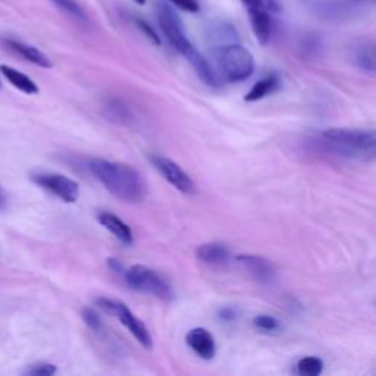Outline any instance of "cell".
Returning <instances> with one entry per match:
<instances>
[{"label": "cell", "mask_w": 376, "mask_h": 376, "mask_svg": "<svg viewBox=\"0 0 376 376\" xmlns=\"http://www.w3.org/2000/svg\"><path fill=\"white\" fill-rule=\"evenodd\" d=\"M87 167L116 199L125 203H140L146 199L147 183L136 167L100 158L90 159Z\"/></svg>", "instance_id": "6da1fadb"}, {"label": "cell", "mask_w": 376, "mask_h": 376, "mask_svg": "<svg viewBox=\"0 0 376 376\" xmlns=\"http://www.w3.org/2000/svg\"><path fill=\"white\" fill-rule=\"evenodd\" d=\"M319 145L336 156L370 162L376 154V134L373 129L329 128L319 134Z\"/></svg>", "instance_id": "7a4b0ae2"}, {"label": "cell", "mask_w": 376, "mask_h": 376, "mask_svg": "<svg viewBox=\"0 0 376 376\" xmlns=\"http://www.w3.org/2000/svg\"><path fill=\"white\" fill-rule=\"evenodd\" d=\"M220 75L229 83H241L252 76L254 71V58L250 51L240 44H225L215 51Z\"/></svg>", "instance_id": "3957f363"}, {"label": "cell", "mask_w": 376, "mask_h": 376, "mask_svg": "<svg viewBox=\"0 0 376 376\" xmlns=\"http://www.w3.org/2000/svg\"><path fill=\"white\" fill-rule=\"evenodd\" d=\"M125 282L129 288L138 293L149 294L159 298L162 302L174 300V290L156 270L150 269L145 265H133L131 268L125 269L124 272Z\"/></svg>", "instance_id": "277c9868"}, {"label": "cell", "mask_w": 376, "mask_h": 376, "mask_svg": "<svg viewBox=\"0 0 376 376\" xmlns=\"http://www.w3.org/2000/svg\"><path fill=\"white\" fill-rule=\"evenodd\" d=\"M96 304L105 310L106 313L115 316L116 319H120L122 325L134 335V338L145 347L146 350H152L153 347V338L145 325V322H141L131 310L128 309V306L120 300H113V298H106V297H100L96 300Z\"/></svg>", "instance_id": "5b68a950"}, {"label": "cell", "mask_w": 376, "mask_h": 376, "mask_svg": "<svg viewBox=\"0 0 376 376\" xmlns=\"http://www.w3.org/2000/svg\"><path fill=\"white\" fill-rule=\"evenodd\" d=\"M33 183L55 194L65 203H75L80 197V186L76 181L54 172H37L31 175Z\"/></svg>", "instance_id": "8992f818"}, {"label": "cell", "mask_w": 376, "mask_h": 376, "mask_svg": "<svg viewBox=\"0 0 376 376\" xmlns=\"http://www.w3.org/2000/svg\"><path fill=\"white\" fill-rule=\"evenodd\" d=\"M150 161L153 166L158 170V172L178 191L184 194H194L197 191L196 183L191 179V177L172 159L154 154V156L150 158Z\"/></svg>", "instance_id": "52a82bcc"}, {"label": "cell", "mask_w": 376, "mask_h": 376, "mask_svg": "<svg viewBox=\"0 0 376 376\" xmlns=\"http://www.w3.org/2000/svg\"><path fill=\"white\" fill-rule=\"evenodd\" d=\"M159 24H161L163 34L166 35L167 40H170V43L179 51L181 55H186L187 51L193 47V44L184 33L183 22H181L179 17L170 6H166V5L161 6Z\"/></svg>", "instance_id": "ba28073f"}, {"label": "cell", "mask_w": 376, "mask_h": 376, "mask_svg": "<svg viewBox=\"0 0 376 376\" xmlns=\"http://www.w3.org/2000/svg\"><path fill=\"white\" fill-rule=\"evenodd\" d=\"M236 261L257 282L272 284L277 279V269L274 263L263 256L240 254L237 256Z\"/></svg>", "instance_id": "9c48e42d"}, {"label": "cell", "mask_w": 376, "mask_h": 376, "mask_svg": "<svg viewBox=\"0 0 376 376\" xmlns=\"http://www.w3.org/2000/svg\"><path fill=\"white\" fill-rule=\"evenodd\" d=\"M187 345L203 360H212L216 354L213 335L204 328H194L186 336Z\"/></svg>", "instance_id": "30bf717a"}, {"label": "cell", "mask_w": 376, "mask_h": 376, "mask_svg": "<svg viewBox=\"0 0 376 376\" xmlns=\"http://www.w3.org/2000/svg\"><path fill=\"white\" fill-rule=\"evenodd\" d=\"M196 256L200 262L213 268L227 266L231 261V252L228 249V245L222 243L202 244L196 250Z\"/></svg>", "instance_id": "8fae6325"}, {"label": "cell", "mask_w": 376, "mask_h": 376, "mask_svg": "<svg viewBox=\"0 0 376 376\" xmlns=\"http://www.w3.org/2000/svg\"><path fill=\"white\" fill-rule=\"evenodd\" d=\"M190 63L191 67L196 71V74L199 75V79L211 87H218L220 84V79L218 72L212 68V65L207 62V59L197 51L196 47H191L186 55H183Z\"/></svg>", "instance_id": "7c38bea8"}, {"label": "cell", "mask_w": 376, "mask_h": 376, "mask_svg": "<svg viewBox=\"0 0 376 376\" xmlns=\"http://www.w3.org/2000/svg\"><path fill=\"white\" fill-rule=\"evenodd\" d=\"M97 220L101 227H105L111 234L115 238H118L122 244L131 245L134 243L133 229L129 228V225H126L121 218H118L111 212H99Z\"/></svg>", "instance_id": "4fadbf2b"}, {"label": "cell", "mask_w": 376, "mask_h": 376, "mask_svg": "<svg viewBox=\"0 0 376 376\" xmlns=\"http://www.w3.org/2000/svg\"><path fill=\"white\" fill-rule=\"evenodd\" d=\"M3 44L9 50L15 51L17 55H19L21 58H24L25 60H28V62L37 65V67H42V68H51V67H54V63H51V60L49 59V56L44 55L42 50H38L34 46L25 44V43L18 42V40H12V38H5Z\"/></svg>", "instance_id": "5bb4252c"}, {"label": "cell", "mask_w": 376, "mask_h": 376, "mask_svg": "<svg viewBox=\"0 0 376 376\" xmlns=\"http://www.w3.org/2000/svg\"><path fill=\"white\" fill-rule=\"evenodd\" d=\"M249 15H250V22H252V28L253 33L257 38V42L261 44H268L270 40V34H272V21L269 17V12L263 9H249Z\"/></svg>", "instance_id": "9a60e30c"}, {"label": "cell", "mask_w": 376, "mask_h": 376, "mask_svg": "<svg viewBox=\"0 0 376 376\" xmlns=\"http://www.w3.org/2000/svg\"><path fill=\"white\" fill-rule=\"evenodd\" d=\"M0 72H2L5 79L15 88H18L19 92H22L25 95H37L38 93V85L30 79L28 75L19 72L15 68L8 67V65H0Z\"/></svg>", "instance_id": "2e32d148"}, {"label": "cell", "mask_w": 376, "mask_h": 376, "mask_svg": "<svg viewBox=\"0 0 376 376\" xmlns=\"http://www.w3.org/2000/svg\"><path fill=\"white\" fill-rule=\"evenodd\" d=\"M279 87V79L277 75H268L265 79L259 80L253 87L250 92L244 96L245 101H257L262 100L265 97H268L269 95L275 93Z\"/></svg>", "instance_id": "e0dca14e"}, {"label": "cell", "mask_w": 376, "mask_h": 376, "mask_svg": "<svg viewBox=\"0 0 376 376\" xmlns=\"http://www.w3.org/2000/svg\"><path fill=\"white\" fill-rule=\"evenodd\" d=\"M354 63L357 67L368 72L369 75L375 74V49L372 43H361L354 49Z\"/></svg>", "instance_id": "ac0fdd59"}, {"label": "cell", "mask_w": 376, "mask_h": 376, "mask_svg": "<svg viewBox=\"0 0 376 376\" xmlns=\"http://www.w3.org/2000/svg\"><path fill=\"white\" fill-rule=\"evenodd\" d=\"M49 2L76 21H80V22L88 21L85 10L79 2H76V0H49Z\"/></svg>", "instance_id": "d6986e66"}, {"label": "cell", "mask_w": 376, "mask_h": 376, "mask_svg": "<svg viewBox=\"0 0 376 376\" xmlns=\"http://www.w3.org/2000/svg\"><path fill=\"white\" fill-rule=\"evenodd\" d=\"M325 363L320 357L307 356L298 360L297 363V373L302 376H319L323 372Z\"/></svg>", "instance_id": "ffe728a7"}, {"label": "cell", "mask_w": 376, "mask_h": 376, "mask_svg": "<svg viewBox=\"0 0 376 376\" xmlns=\"http://www.w3.org/2000/svg\"><path fill=\"white\" fill-rule=\"evenodd\" d=\"M108 115H109V120H113L115 122L118 124H129L131 122V111H129L125 105H122V103L120 100H113L111 103H108Z\"/></svg>", "instance_id": "44dd1931"}, {"label": "cell", "mask_w": 376, "mask_h": 376, "mask_svg": "<svg viewBox=\"0 0 376 376\" xmlns=\"http://www.w3.org/2000/svg\"><path fill=\"white\" fill-rule=\"evenodd\" d=\"M253 325L257 328V329H261L263 332H275L279 329V322L277 318L274 316H270V315H259L253 319Z\"/></svg>", "instance_id": "7402d4cb"}, {"label": "cell", "mask_w": 376, "mask_h": 376, "mask_svg": "<svg viewBox=\"0 0 376 376\" xmlns=\"http://www.w3.org/2000/svg\"><path fill=\"white\" fill-rule=\"evenodd\" d=\"M58 372V368L51 363H34L27 370H25V375H31V376H50L55 375Z\"/></svg>", "instance_id": "603a6c76"}, {"label": "cell", "mask_w": 376, "mask_h": 376, "mask_svg": "<svg viewBox=\"0 0 376 376\" xmlns=\"http://www.w3.org/2000/svg\"><path fill=\"white\" fill-rule=\"evenodd\" d=\"M243 3L247 9H263L268 12H278L279 5L277 0H243Z\"/></svg>", "instance_id": "cb8c5ba5"}, {"label": "cell", "mask_w": 376, "mask_h": 376, "mask_svg": "<svg viewBox=\"0 0 376 376\" xmlns=\"http://www.w3.org/2000/svg\"><path fill=\"white\" fill-rule=\"evenodd\" d=\"M83 320L85 322V325L90 328V329H93L96 332L101 331L103 328V323H101V319L99 318V315L95 312L93 309H84L83 310Z\"/></svg>", "instance_id": "d4e9b609"}, {"label": "cell", "mask_w": 376, "mask_h": 376, "mask_svg": "<svg viewBox=\"0 0 376 376\" xmlns=\"http://www.w3.org/2000/svg\"><path fill=\"white\" fill-rule=\"evenodd\" d=\"M136 24H137V27L147 35V38H149V40H150L152 43H154L156 46H161V38H159V35L156 34V31H154L146 21L137 19Z\"/></svg>", "instance_id": "484cf974"}, {"label": "cell", "mask_w": 376, "mask_h": 376, "mask_svg": "<svg viewBox=\"0 0 376 376\" xmlns=\"http://www.w3.org/2000/svg\"><path fill=\"white\" fill-rule=\"evenodd\" d=\"M172 5L177 8L187 10V12H197L200 9V5L197 0H170Z\"/></svg>", "instance_id": "4316f807"}, {"label": "cell", "mask_w": 376, "mask_h": 376, "mask_svg": "<svg viewBox=\"0 0 376 376\" xmlns=\"http://www.w3.org/2000/svg\"><path fill=\"white\" fill-rule=\"evenodd\" d=\"M219 318L225 322H232L237 318V312L232 307H224L219 310Z\"/></svg>", "instance_id": "83f0119b"}, {"label": "cell", "mask_w": 376, "mask_h": 376, "mask_svg": "<svg viewBox=\"0 0 376 376\" xmlns=\"http://www.w3.org/2000/svg\"><path fill=\"white\" fill-rule=\"evenodd\" d=\"M108 266L111 268V270L115 272V274H120V275H124V272H125V269H126V268L118 261V259H115V257H109Z\"/></svg>", "instance_id": "f1b7e54d"}, {"label": "cell", "mask_w": 376, "mask_h": 376, "mask_svg": "<svg viewBox=\"0 0 376 376\" xmlns=\"http://www.w3.org/2000/svg\"><path fill=\"white\" fill-rule=\"evenodd\" d=\"M6 206H8V197L5 191L2 190V187H0V211H3Z\"/></svg>", "instance_id": "f546056e"}, {"label": "cell", "mask_w": 376, "mask_h": 376, "mask_svg": "<svg viewBox=\"0 0 376 376\" xmlns=\"http://www.w3.org/2000/svg\"><path fill=\"white\" fill-rule=\"evenodd\" d=\"M134 2L138 3V5H145L147 2V0H134Z\"/></svg>", "instance_id": "4dcf8cb0"}, {"label": "cell", "mask_w": 376, "mask_h": 376, "mask_svg": "<svg viewBox=\"0 0 376 376\" xmlns=\"http://www.w3.org/2000/svg\"><path fill=\"white\" fill-rule=\"evenodd\" d=\"M0 85H2V83H0Z\"/></svg>", "instance_id": "1f68e13d"}]
</instances>
